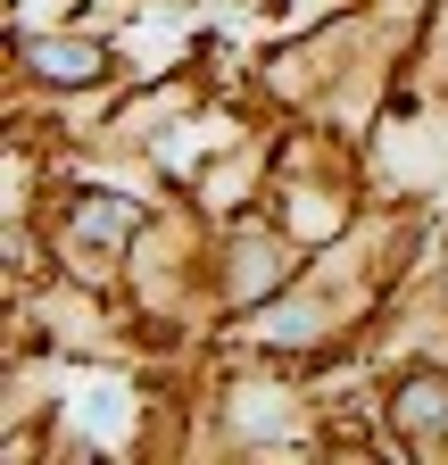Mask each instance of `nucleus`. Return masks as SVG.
Returning <instances> with one entry per match:
<instances>
[{"mask_svg":"<svg viewBox=\"0 0 448 465\" xmlns=\"http://www.w3.org/2000/svg\"><path fill=\"white\" fill-rule=\"evenodd\" d=\"M34 58H42L50 75H83V67H92V50H67V42H42Z\"/></svg>","mask_w":448,"mask_h":465,"instance_id":"f257e3e1","label":"nucleus"}]
</instances>
